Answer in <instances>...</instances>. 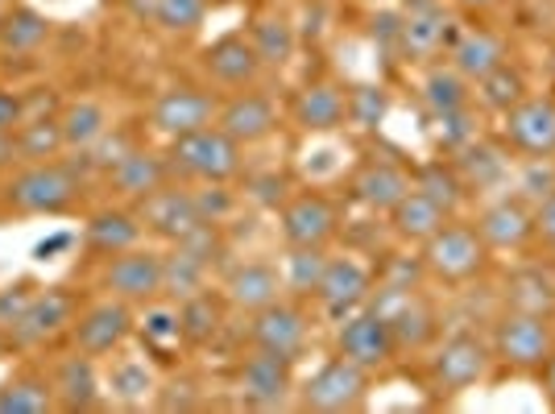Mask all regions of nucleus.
I'll use <instances>...</instances> for the list:
<instances>
[{"mask_svg":"<svg viewBox=\"0 0 555 414\" xmlns=\"http://www.w3.org/2000/svg\"><path fill=\"white\" fill-rule=\"evenodd\" d=\"M489 348H493V361L502 368H509V373H539L555 348L552 315H531V311L506 307V311L493 320Z\"/></svg>","mask_w":555,"mask_h":414,"instance_id":"f257e3e1","label":"nucleus"},{"mask_svg":"<svg viewBox=\"0 0 555 414\" xmlns=\"http://www.w3.org/2000/svg\"><path fill=\"white\" fill-rule=\"evenodd\" d=\"M418 257L427 266V277H436L443 286H464L489 270V245L481 241L477 224H461V220H448L436 236H427Z\"/></svg>","mask_w":555,"mask_h":414,"instance_id":"f03ea898","label":"nucleus"},{"mask_svg":"<svg viewBox=\"0 0 555 414\" xmlns=\"http://www.w3.org/2000/svg\"><path fill=\"white\" fill-rule=\"evenodd\" d=\"M365 307H370L373 315H382V320L390 323L398 352H418V348H427L440 336V311L431 307V299H423L418 290L377 282Z\"/></svg>","mask_w":555,"mask_h":414,"instance_id":"7ed1b4c3","label":"nucleus"},{"mask_svg":"<svg viewBox=\"0 0 555 414\" xmlns=\"http://www.w3.org/2000/svg\"><path fill=\"white\" fill-rule=\"evenodd\" d=\"M493 368V348H489L486 336L477 332H452L443 336L436 352H431V365H427V377H431V390L440 398H456V393L481 386Z\"/></svg>","mask_w":555,"mask_h":414,"instance_id":"20e7f679","label":"nucleus"},{"mask_svg":"<svg viewBox=\"0 0 555 414\" xmlns=\"http://www.w3.org/2000/svg\"><path fill=\"white\" fill-rule=\"evenodd\" d=\"M241 150L245 145H236V141L224 133V129H199V133H186V138H175L170 141V170L175 174H183V179H195V183H229L241 174Z\"/></svg>","mask_w":555,"mask_h":414,"instance_id":"39448f33","label":"nucleus"},{"mask_svg":"<svg viewBox=\"0 0 555 414\" xmlns=\"http://www.w3.org/2000/svg\"><path fill=\"white\" fill-rule=\"evenodd\" d=\"M79 199V174L63 161H34L4 186V204L22 216H59Z\"/></svg>","mask_w":555,"mask_h":414,"instance_id":"423d86ee","label":"nucleus"},{"mask_svg":"<svg viewBox=\"0 0 555 414\" xmlns=\"http://www.w3.org/2000/svg\"><path fill=\"white\" fill-rule=\"evenodd\" d=\"M299 398L307 411H320V414L357 411V406H365V398H370V373L336 352L332 361H324V365L302 381Z\"/></svg>","mask_w":555,"mask_h":414,"instance_id":"0eeeda50","label":"nucleus"},{"mask_svg":"<svg viewBox=\"0 0 555 414\" xmlns=\"http://www.w3.org/2000/svg\"><path fill=\"white\" fill-rule=\"evenodd\" d=\"M295 393V361L254 348L236 368V398L254 411H278Z\"/></svg>","mask_w":555,"mask_h":414,"instance_id":"6e6552de","label":"nucleus"},{"mask_svg":"<svg viewBox=\"0 0 555 414\" xmlns=\"http://www.w3.org/2000/svg\"><path fill=\"white\" fill-rule=\"evenodd\" d=\"M456 29L443 9V0H406L402 9V34H398V59L406 63H427L440 50H452Z\"/></svg>","mask_w":555,"mask_h":414,"instance_id":"1a4fd4ad","label":"nucleus"},{"mask_svg":"<svg viewBox=\"0 0 555 414\" xmlns=\"http://www.w3.org/2000/svg\"><path fill=\"white\" fill-rule=\"evenodd\" d=\"M336 352H340L345 361H352V365H361L365 373H382V368L393 365L398 345H393L390 323L382 320V315H373L370 307H361V311H352L348 320H340Z\"/></svg>","mask_w":555,"mask_h":414,"instance_id":"9d476101","label":"nucleus"},{"mask_svg":"<svg viewBox=\"0 0 555 414\" xmlns=\"http://www.w3.org/2000/svg\"><path fill=\"white\" fill-rule=\"evenodd\" d=\"M75 332V348L88 352V357H108V352H120L125 340L138 332V315H133V302L125 299H100L92 302L79 320L70 323Z\"/></svg>","mask_w":555,"mask_h":414,"instance_id":"9b49d317","label":"nucleus"},{"mask_svg":"<svg viewBox=\"0 0 555 414\" xmlns=\"http://www.w3.org/2000/svg\"><path fill=\"white\" fill-rule=\"evenodd\" d=\"M502 141L522 158H555V100L527 95L502 116Z\"/></svg>","mask_w":555,"mask_h":414,"instance_id":"f8f14e48","label":"nucleus"},{"mask_svg":"<svg viewBox=\"0 0 555 414\" xmlns=\"http://www.w3.org/2000/svg\"><path fill=\"white\" fill-rule=\"evenodd\" d=\"M477 232L489 245V254H514L534 241V204L522 195H498L477 211Z\"/></svg>","mask_w":555,"mask_h":414,"instance_id":"ddd939ff","label":"nucleus"},{"mask_svg":"<svg viewBox=\"0 0 555 414\" xmlns=\"http://www.w3.org/2000/svg\"><path fill=\"white\" fill-rule=\"evenodd\" d=\"M278 224H282L286 245H320L324 249L327 241L340 232V211L320 191H302V195H291L278 207Z\"/></svg>","mask_w":555,"mask_h":414,"instance_id":"4468645a","label":"nucleus"},{"mask_svg":"<svg viewBox=\"0 0 555 414\" xmlns=\"http://www.w3.org/2000/svg\"><path fill=\"white\" fill-rule=\"evenodd\" d=\"M307 336H311V323H307V311H302L299 302L274 299L270 307L254 311V320H249V340H254V348L278 352L286 361H299L302 348H307Z\"/></svg>","mask_w":555,"mask_h":414,"instance_id":"2eb2a0df","label":"nucleus"},{"mask_svg":"<svg viewBox=\"0 0 555 414\" xmlns=\"http://www.w3.org/2000/svg\"><path fill=\"white\" fill-rule=\"evenodd\" d=\"M104 290H108L113 299H125V302L163 299V254L133 245V249H125V254L108 257Z\"/></svg>","mask_w":555,"mask_h":414,"instance_id":"dca6fc26","label":"nucleus"},{"mask_svg":"<svg viewBox=\"0 0 555 414\" xmlns=\"http://www.w3.org/2000/svg\"><path fill=\"white\" fill-rule=\"evenodd\" d=\"M216 113H220V104H216V95H208L204 88H166L158 100H154V108H150V120H154V129L166 133V138H186V133H199V129H208L216 125Z\"/></svg>","mask_w":555,"mask_h":414,"instance_id":"f3484780","label":"nucleus"},{"mask_svg":"<svg viewBox=\"0 0 555 414\" xmlns=\"http://www.w3.org/2000/svg\"><path fill=\"white\" fill-rule=\"evenodd\" d=\"M138 220L145 232H154L158 241H170V245H179L186 232H195L204 224V216H199V207L191 199V191L183 186H158V191H150L145 199H138Z\"/></svg>","mask_w":555,"mask_h":414,"instance_id":"a211bd4d","label":"nucleus"},{"mask_svg":"<svg viewBox=\"0 0 555 414\" xmlns=\"http://www.w3.org/2000/svg\"><path fill=\"white\" fill-rule=\"evenodd\" d=\"M370 290H373L370 266H361L357 257H327L324 282H320L315 299H320L327 320L340 323V320H348L352 311H361V307L370 302Z\"/></svg>","mask_w":555,"mask_h":414,"instance_id":"6ab92c4d","label":"nucleus"},{"mask_svg":"<svg viewBox=\"0 0 555 414\" xmlns=\"http://www.w3.org/2000/svg\"><path fill=\"white\" fill-rule=\"evenodd\" d=\"M452 166L464 179L468 195H486V191H502L514 174V158H509L506 141H489V138H473L464 150L452 154Z\"/></svg>","mask_w":555,"mask_h":414,"instance_id":"aec40b11","label":"nucleus"},{"mask_svg":"<svg viewBox=\"0 0 555 414\" xmlns=\"http://www.w3.org/2000/svg\"><path fill=\"white\" fill-rule=\"evenodd\" d=\"M216 129H224L236 145H257L278 129V108L266 92H236L220 104Z\"/></svg>","mask_w":555,"mask_h":414,"instance_id":"412c9836","label":"nucleus"},{"mask_svg":"<svg viewBox=\"0 0 555 414\" xmlns=\"http://www.w3.org/2000/svg\"><path fill=\"white\" fill-rule=\"evenodd\" d=\"M70 323H75V295L70 290H38L22 320L13 323V345H47L59 332H67Z\"/></svg>","mask_w":555,"mask_h":414,"instance_id":"4be33fe9","label":"nucleus"},{"mask_svg":"<svg viewBox=\"0 0 555 414\" xmlns=\"http://www.w3.org/2000/svg\"><path fill=\"white\" fill-rule=\"evenodd\" d=\"M411 170H402L398 161L390 158H370L361 161V170L352 174V199L357 204H365L370 211H386L390 216V207L411 191Z\"/></svg>","mask_w":555,"mask_h":414,"instance_id":"5701e85b","label":"nucleus"},{"mask_svg":"<svg viewBox=\"0 0 555 414\" xmlns=\"http://www.w3.org/2000/svg\"><path fill=\"white\" fill-rule=\"evenodd\" d=\"M204 67L220 88H249L261 70V59L245 34H224L204 50Z\"/></svg>","mask_w":555,"mask_h":414,"instance_id":"b1692460","label":"nucleus"},{"mask_svg":"<svg viewBox=\"0 0 555 414\" xmlns=\"http://www.w3.org/2000/svg\"><path fill=\"white\" fill-rule=\"evenodd\" d=\"M502 302L514 311H531V315H552L555 320V266L531 261L509 270L502 282Z\"/></svg>","mask_w":555,"mask_h":414,"instance_id":"393cba45","label":"nucleus"},{"mask_svg":"<svg viewBox=\"0 0 555 414\" xmlns=\"http://www.w3.org/2000/svg\"><path fill=\"white\" fill-rule=\"evenodd\" d=\"M224 299L236 307V311H261L274 299H282V270H274L270 261H245L229 270L224 277Z\"/></svg>","mask_w":555,"mask_h":414,"instance_id":"a878e982","label":"nucleus"},{"mask_svg":"<svg viewBox=\"0 0 555 414\" xmlns=\"http://www.w3.org/2000/svg\"><path fill=\"white\" fill-rule=\"evenodd\" d=\"M50 386H54V402L63 411H92L95 402H100V390H104V381L95 373V357H88V352L67 357Z\"/></svg>","mask_w":555,"mask_h":414,"instance_id":"bb28decb","label":"nucleus"},{"mask_svg":"<svg viewBox=\"0 0 555 414\" xmlns=\"http://www.w3.org/2000/svg\"><path fill=\"white\" fill-rule=\"evenodd\" d=\"M448 220H452V216H448L436 199H427L423 191H415V186L390 207V229H393V236L406 241V245H423V241L436 236Z\"/></svg>","mask_w":555,"mask_h":414,"instance_id":"cd10ccee","label":"nucleus"},{"mask_svg":"<svg viewBox=\"0 0 555 414\" xmlns=\"http://www.w3.org/2000/svg\"><path fill=\"white\" fill-rule=\"evenodd\" d=\"M452 67L461 70L468 83H477L481 75H489L493 67H502L509 54H506V42H502V34H493V29H464L456 34V42H452Z\"/></svg>","mask_w":555,"mask_h":414,"instance_id":"c85d7f7f","label":"nucleus"},{"mask_svg":"<svg viewBox=\"0 0 555 414\" xmlns=\"http://www.w3.org/2000/svg\"><path fill=\"white\" fill-rule=\"evenodd\" d=\"M141 220L138 211H125V207H104V211H95L92 220H88V229H83V245L100 257H116L125 254V249H133L141 241Z\"/></svg>","mask_w":555,"mask_h":414,"instance_id":"c756f323","label":"nucleus"},{"mask_svg":"<svg viewBox=\"0 0 555 414\" xmlns=\"http://www.w3.org/2000/svg\"><path fill=\"white\" fill-rule=\"evenodd\" d=\"M348 120V95L336 83H307L295 100V125L307 133H332Z\"/></svg>","mask_w":555,"mask_h":414,"instance_id":"7c9ffc66","label":"nucleus"},{"mask_svg":"<svg viewBox=\"0 0 555 414\" xmlns=\"http://www.w3.org/2000/svg\"><path fill=\"white\" fill-rule=\"evenodd\" d=\"M104 390L113 398L116 406H125V411H138L145 406L154 393H158V377H154V368L138 361V357H116L113 368H108V377H104Z\"/></svg>","mask_w":555,"mask_h":414,"instance_id":"2f4dec72","label":"nucleus"},{"mask_svg":"<svg viewBox=\"0 0 555 414\" xmlns=\"http://www.w3.org/2000/svg\"><path fill=\"white\" fill-rule=\"evenodd\" d=\"M166 174H170V161L166 158L150 154V150H129L108 179H113V186L125 199H145L150 191L166 186Z\"/></svg>","mask_w":555,"mask_h":414,"instance_id":"473e14b6","label":"nucleus"},{"mask_svg":"<svg viewBox=\"0 0 555 414\" xmlns=\"http://www.w3.org/2000/svg\"><path fill=\"white\" fill-rule=\"evenodd\" d=\"M208 274H211V266L204 257H195L191 249L175 245V249L163 257V299L186 302V299H195V295H204V290H208Z\"/></svg>","mask_w":555,"mask_h":414,"instance_id":"72a5a7b5","label":"nucleus"},{"mask_svg":"<svg viewBox=\"0 0 555 414\" xmlns=\"http://www.w3.org/2000/svg\"><path fill=\"white\" fill-rule=\"evenodd\" d=\"M527 75L514 67V63H502V67H493L489 75H481L477 83H473V100L481 104V113H493V116H506L514 104H522L527 100Z\"/></svg>","mask_w":555,"mask_h":414,"instance_id":"f704fd0d","label":"nucleus"},{"mask_svg":"<svg viewBox=\"0 0 555 414\" xmlns=\"http://www.w3.org/2000/svg\"><path fill=\"white\" fill-rule=\"evenodd\" d=\"M327 254L320 245H291L282 261V290H291L295 299H311L324 282Z\"/></svg>","mask_w":555,"mask_h":414,"instance_id":"c9c22d12","label":"nucleus"},{"mask_svg":"<svg viewBox=\"0 0 555 414\" xmlns=\"http://www.w3.org/2000/svg\"><path fill=\"white\" fill-rule=\"evenodd\" d=\"M418 100H423V108H427V113L464 108V104H473V83H468L452 63H448V67L440 63V67H427L423 88H418Z\"/></svg>","mask_w":555,"mask_h":414,"instance_id":"e433bc0d","label":"nucleus"},{"mask_svg":"<svg viewBox=\"0 0 555 414\" xmlns=\"http://www.w3.org/2000/svg\"><path fill=\"white\" fill-rule=\"evenodd\" d=\"M411 183H415V191H423L427 199H436V204L452 216L456 207L468 199V186H464V179L456 174V166H452V158L443 161V158H436V161H423L415 174H411Z\"/></svg>","mask_w":555,"mask_h":414,"instance_id":"4c0bfd02","label":"nucleus"},{"mask_svg":"<svg viewBox=\"0 0 555 414\" xmlns=\"http://www.w3.org/2000/svg\"><path fill=\"white\" fill-rule=\"evenodd\" d=\"M63 138H67V150H88L92 141H100L108 133V108L100 100H70L63 116Z\"/></svg>","mask_w":555,"mask_h":414,"instance_id":"58836bf2","label":"nucleus"},{"mask_svg":"<svg viewBox=\"0 0 555 414\" xmlns=\"http://www.w3.org/2000/svg\"><path fill=\"white\" fill-rule=\"evenodd\" d=\"M427 133L436 141V150H443L448 158L464 150L473 138H481V120H477V108L464 104V108H448V113H427Z\"/></svg>","mask_w":555,"mask_h":414,"instance_id":"ea45409f","label":"nucleus"},{"mask_svg":"<svg viewBox=\"0 0 555 414\" xmlns=\"http://www.w3.org/2000/svg\"><path fill=\"white\" fill-rule=\"evenodd\" d=\"M50 38V22L38 13V9H13L9 17H0V50L9 54H34Z\"/></svg>","mask_w":555,"mask_h":414,"instance_id":"a19ab883","label":"nucleus"},{"mask_svg":"<svg viewBox=\"0 0 555 414\" xmlns=\"http://www.w3.org/2000/svg\"><path fill=\"white\" fill-rule=\"evenodd\" d=\"M138 336L154 352H170L183 345V323H179V302L154 299L145 302V315L138 320Z\"/></svg>","mask_w":555,"mask_h":414,"instance_id":"79ce46f5","label":"nucleus"},{"mask_svg":"<svg viewBox=\"0 0 555 414\" xmlns=\"http://www.w3.org/2000/svg\"><path fill=\"white\" fill-rule=\"evenodd\" d=\"M179 323H183V345L204 348L216 340V332L224 323V307H220V299L211 290H204L195 299L179 302Z\"/></svg>","mask_w":555,"mask_h":414,"instance_id":"37998d69","label":"nucleus"},{"mask_svg":"<svg viewBox=\"0 0 555 414\" xmlns=\"http://www.w3.org/2000/svg\"><path fill=\"white\" fill-rule=\"evenodd\" d=\"M54 406L59 402H54V386H50L47 377L25 373L17 381L0 386V414H47Z\"/></svg>","mask_w":555,"mask_h":414,"instance_id":"c03bdc74","label":"nucleus"},{"mask_svg":"<svg viewBox=\"0 0 555 414\" xmlns=\"http://www.w3.org/2000/svg\"><path fill=\"white\" fill-rule=\"evenodd\" d=\"M249 42H254L261 67H286L295 54V29L286 17H257L249 29Z\"/></svg>","mask_w":555,"mask_h":414,"instance_id":"a18cd8bd","label":"nucleus"},{"mask_svg":"<svg viewBox=\"0 0 555 414\" xmlns=\"http://www.w3.org/2000/svg\"><path fill=\"white\" fill-rule=\"evenodd\" d=\"M13 138H17L22 161H54L67 150V138H63V125H59V120H29V125H17Z\"/></svg>","mask_w":555,"mask_h":414,"instance_id":"49530a36","label":"nucleus"},{"mask_svg":"<svg viewBox=\"0 0 555 414\" xmlns=\"http://www.w3.org/2000/svg\"><path fill=\"white\" fill-rule=\"evenodd\" d=\"M208 0H154V22L166 34H191L204 25Z\"/></svg>","mask_w":555,"mask_h":414,"instance_id":"de8ad7c7","label":"nucleus"},{"mask_svg":"<svg viewBox=\"0 0 555 414\" xmlns=\"http://www.w3.org/2000/svg\"><path fill=\"white\" fill-rule=\"evenodd\" d=\"M514 186L527 204H539L555 191V158H522L518 174H514Z\"/></svg>","mask_w":555,"mask_h":414,"instance_id":"09e8293b","label":"nucleus"},{"mask_svg":"<svg viewBox=\"0 0 555 414\" xmlns=\"http://www.w3.org/2000/svg\"><path fill=\"white\" fill-rule=\"evenodd\" d=\"M386 108H390V95L382 88H352L348 92V120L361 129H377L386 120Z\"/></svg>","mask_w":555,"mask_h":414,"instance_id":"8fccbe9b","label":"nucleus"},{"mask_svg":"<svg viewBox=\"0 0 555 414\" xmlns=\"http://www.w3.org/2000/svg\"><path fill=\"white\" fill-rule=\"evenodd\" d=\"M129 150H138L133 141L125 138V133H104L100 141H92L88 150H79L83 154V166H92V170H104V174H113L116 166H120V158L129 154Z\"/></svg>","mask_w":555,"mask_h":414,"instance_id":"3c124183","label":"nucleus"},{"mask_svg":"<svg viewBox=\"0 0 555 414\" xmlns=\"http://www.w3.org/2000/svg\"><path fill=\"white\" fill-rule=\"evenodd\" d=\"M191 199L199 207L204 224H224L232 211H236V195L224 183H204L199 191H191Z\"/></svg>","mask_w":555,"mask_h":414,"instance_id":"603ef678","label":"nucleus"},{"mask_svg":"<svg viewBox=\"0 0 555 414\" xmlns=\"http://www.w3.org/2000/svg\"><path fill=\"white\" fill-rule=\"evenodd\" d=\"M427 277V266L423 257H386V270L377 274V282H390V286H406V290H418V282Z\"/></svg>","mask_w":555,"mask_h":414,"instance_id":"864d4df0","label":"nucleus"},{"mask_svg":"<svg viewBox=\"0 0 555 414\" xmlns=\"http://www.w3.org/2000/svg\"><path fill=\"white\" fill-rule=\"evenodd\" d=\"M286 191H291L286 174H274V170H270V174H257V179H249V186H245V195H249L257 207H282L291 199Z\"/></svg>","mask_w":555,"mask_h":414,"instance_id":"5fc2aeb1","label":"nucleus"},{"mask_svg":"<svg viewBox=\"0 0 555 414\" xmlns=\"http://www.w3.org/2000/svg\"><path fill=\"white\" fill-rule=\"evenodd\" d=\"M154 402H158V411H195V406H199V390H195V381L175 377V381L158 386Z\"/></svg>","mask_w":555,"mask_h":414,"instance_id":"6e6d98bb","label":"nucleus"},{"mask_svg":"<svg viewBox=\"0 0 555 414\" xmlns=\"http://www.w3.org/2000/svg\"><path fill=\"white\" fill-rule=\"evenodd\" d=\"M34 295H38V290H29L25 282H17V286H4V290H0V327H4V332H13V323L25 315V307L34 302Z\"/></svg>","mask_w":555,"mask_h":414,"instance_id":"4d7b16f0","label":"nucleus"},{"mask_svg":"<svg viewBox=\"0 0 555 414\" xmlns=\"http://www.w3.org/2000/svg\"><path fill=\"white\" fill-rule=\"evenodd\" d=\"M534 236H539L543 245H555V191L547 199L534 204Z\"/></svg>","mask_w":555,"mask_h":414,"instance_id":"13d9d810","label":"nucleus"},{"mask_svg":"<svg viewBox=\"0 0 555 414\" xmlns=\"http://www.w3.org/2000/svg\"><path fill=\"white\" fill-rule=\"evenodd\" d=\"M373 42H382L386 50L398 54V34H402V17L398 13H382V17H373Z\"/></svg>","mask_w":555,"mask_h":414,"instance_id":"bf43d9fd","label":"nucleus"},{"mask_svg":"<svg viewBox=\"0 0 555 414\" xmlns=\"http://www.w3.org/2000/svg\"><path fill=\"white\" fill-rule=\"evenodd\" d=\"M22 125V95L0 88V133H13Z\"/></svg>","mask_w":555,"mask_h":414,"instance_id":"052dcab7","label":"nucleus"},{"mask_svg":"<svg viewBox=\"0 0 555 414\" xmlns=\"http://www.w3.org/2000/svg\"><path fill=\"white\" fill-rule=\"evenodd\" d=\"M539 381H543V398L552 402V411H555V348H552V357L543 361V368H539Z\"/></svg>","mask_w":555,"mask_h":414,"instance_id":"680f3d73","label":"nucleus"},{"mask_svg":"<svg viewBox=\"0 0 555 414\" xmlns=\"http://www.w3.org/2000/svg\"><path fill=\"white\" fill-rule=\"evenodd\" d=\"M456 4H464V9H489L493 0H456Z\"/></svg>","mask_w":555,"mask_h":414,"instance_id":"e2e57ef3","label":"nucleus"},{"mask_svg":"<svg viewBox=\"0 0 555 414\" xmlns=\"http://www.w3.org/2000/svg\"><path fill=\"white\" fill-rule=\"evenodd\" d=\"M0 352H4V327H0Z\"/></svg>","mask_w":555,"mask_h":414,"instance_id":"0e129e2a","label":"nucleus"},{"mask_svg":"<svg viewBox=\"0 0 555 414\" xmlns=\"http://www.w3.org/2000/svg\"><path fill=\"white\" fill-rule=\"evenodd\" d=\"M0 4H9V0H0Z\"/></svg>","mask_w":555,"mask_h":414,"instance_id":"69168bd1","label":"nucleus"}]
</instances>
